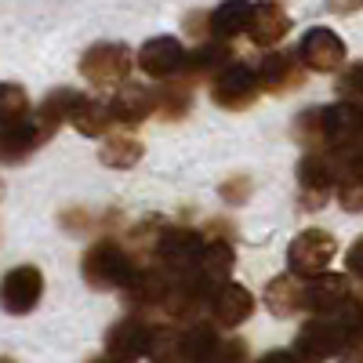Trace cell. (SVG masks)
Returning <instances> with one entry per match:
<instances>
[{"mask_svg": "<svg viewBox=\"0 0 363 363\" xmlns=\"http://www.w3.org/2000/svg\"><path fill=\"white\" fill-rule=\"evenodd\" d=\"M335 255H338V240L327 229H306V233H298L287 247V272L298 280L320 277V272H327V265L335 262Z\"/></svg>", "mask_w": 363, "mask_h": 363, "instance_id": "4", "label": "cell"}, {"mask_svg": "<svg viewBox=\"0 0 363 363\" xmlns=\"http://www.w3.org/2000/svg\"><path fill=\"white\" fill-rule=\"evenodd\" d=\"M149 330H153V323H145L142 316H120L106 330V356L116 359V363H138V359H145Z\"/></svg>", "mask_w": 363, "mask_h": 363, "instance_id": "14", "label": "cell"}, {"mask_svg": "<svg viewBox=\"0 0 363 363\" xmlns=\"http://www.w3.org/2000/svg\"><path fill=\"white\" fill-rule=\"evenodd\" d=\"M87 363H116V359H109V356H106V352H102V356H91V359H87Z\"/></svg>", "mask_w": 363, "mask_h": 363, "instance_id": "38", "label": "cell"}, {"mask_svg": "<svg viewBox=\"0 0 363 363\" xmlns=\"http://www.w3.org/2000/svg\"><path fill=\"white\" fill-rule=\"evenodd\" d=\"M69 124H73L80 135H87V138H102V135H109V131H113V116H109L106 99H99V95H80L77 106H73Z\"/></svg>", "mask_w": 363, "mask_h": 363, "instance_id": "24", "label": "cell"}, {"mask_svg": "<svg viewBox=\"0 0 363 363\" xmlns=\"http://www.w3.org/2000/svg\"><path fill=\"white\" fill-rule=\"evenodd\" d=\"M29 113H33V102H29L26 87L22 84H11V80L0 84V128L18 124V120H26Z\"/></svg>", "mask_w": 363, "mask_h": 363, "instance_id": "29", "label": "cell"}, {"mask_svg": "<svg viewBox=\"0 0 363 363\" xmlns=\"http://www.w3.org/2000/svg\"><path fill=\"white\" fill-rule=\"evenodd\" d=\"M149 363H178V327L174 323H157L149 330Z\"/></svg>", "mask_w": 363, "mask_h": 363, "instance_id": "30", "label": "cell"}, {"mask_svg": "<svg viewBox=\"0 0 363 363\" xmlns=\"http://www.w3.org/2000/svg\"><path fill=\"white\" fill-rule=\"evenodd\" d=\"M77 69L91 87H120V84L131 80L135 58H131L128 44H91L80 55Z\"/></svg>", "mask_w": 363, "mask_h": 363, "instance_id": "3", "label": "cell"}, {"mask_svg": "<svg viewBox=\"0 0 363 363\" xmlns=\"http://www.w3.org/2000/svg\"><path fill=\"white\" fill-rule=\"evenodd\" d=\"M106 106H109V116H113V128L131 131V128L145 124V120L153 116V91H149L145 84L128 80V84H120L113 91V99H106Z\"/></svg>", "mask_w": 363, "mask_h": 363, "instance_id": "16", "label": "cell"}, {"mask_svg": "<svg viewBox=\"0 0 363 363\" xmlns=\"http://www.w3.org/2000/svg\"><path fill=\"white\" fill-rule=\"evenodd\" d=\"M291 135L306 153H320V106L301 109L294 116V124H291Z\"/></svg>", "mask_w": 363, "mask_h": 363, "instance_id": "31", "label": "cell"}, {"mask_svg": "<svg viewBox=\"0 0 363 363\" xmlns=\"http://www.w3.org/2000/svg\"><path fill=\"white\" fill-rule=\"evenodd\" d=\"M218 327L211 320H196L178 327V363H218Z\"/></svg>", "mask_w": 363, "mask_h": 363, "instance_id": "18", "label": "cell"}, {"mask_svg": "<svg viewBox=\"0 0 363 363\" xmlns=\"http://www.w3.org/2000/svg\"><path fill=\"white\" fill-rule=\"evenodd\" d=\"M77 99H80V91H73V87H55L51 95L37 106V124H40L48 135H55L62 124H69Z\"/></svg>", "mask_w": 363, "mask_h": 363, "instance_id": "26", "label": "cell"}, {"mask_svg": "<svg viewBox=\"0 0 363 363\" xmlns=\"http://www.w3.org/2000/svg\"><path fill=\"white\" fill-rule=\"evenodd\" d=\"M203 313H207V320L215 323V327L233 330V327L247 323V320L255 316V294H251L244 284L225 280L222 287L211 291V298H207V309H203Z\"/></svg>", "mask_w": 363, "mask_h": 363, "instance_id": "12", "label": "cell"}, {"mask_svg": "<svg viewBox=\"0 0 363 363\" xmlns=\"http://www.w3.org/2000/svg\"><path fill=\"white\" fill-rule=\"evenodd\" d=\"M265 306H269L272 316H280V320L294 316V313L301 309V280L291 277V272L272 277V280L265 284Z\"/></svg>", "mask_w": 363, "mask_h": 363, "instance_id": "25", "label": "cell"}, {"mask_svg": "<svg viewBox=\"0 0 363 363\" xmlns=\"http://www.w3.org/2000/svg\"><path fill=\"white\" fill-rule=\"evenodd\" d=\"M258 84H262V95H291L306 84L309 69L301 66V58L294 48H280V51H265V58L258 62Z\"/></svg>", "mask_w": 363, "mask_h": 363, "instance_id": "8", "label": "cell"}, {"mask_svg": "<svg viewBox=\"0 0 363 363\" xmlns=\"http://www.w3.org/2000/svg\"><path fill=\"white\" fill-rule=\"evenodd\" d=\"M291 15L277 4V0H258L255 11H251V26H247V37L255 48H277L287 33H291Z\"/></svg>", "mask_w": 363, "mask_h": 363, "instance_id": "20", "label": "cell"}, {"mask_svg": "<svg viewBox=\"0 0 363 363\" xmlns=\"http://www.w3.org/2000/svg\"><path fill=\"white\" fill-rule=\"evenodd\" d=\"M291 352L301 363H327L335 356H345V342H342V330H338L335 316H313V320H306L298 327Z\"/></svg>", "mask_w": 363, "mask_h": 363, "instance_id": "6", "label": "cell"}, {"mask_svg": "<svg viewBox=\"0 0 363 363\" xmlns=\"http://www.w3.org/2000/svg\"><path fill=\"white\" fill-rule=\"evenodd\" d=\"M171 225H167V218H142V222H135V225H128V236H124V247L138 258V255H153V247L160 244V236L167 233Z\"/></svg>", "mask_w": 363, "mask_h": 363, "instance_id": "28", "label": "cell"}, {"mask_svg": "<svg viewBox=\"0 0 363 363\" xmlns=\"http://www.w3.org/2000/svg\"><path fill=\"white\" fill-rule=\"evenodd\" d=\"M298 207L301 211H320L327 207V200L335 196V167H330V160L323 153H306L298 160Z\"/></svg>", "mask_w": 363, "mask_h": 363, "instance_id": "9", "label": "cell"}, {"mask_svg": "<svg viewBox=\"0 0 363 363\" xmlns=\"http://www.w3.org/2000/svg\"><path fill=\"white\" fill-rule=\"evenodd\" d=\"M327 11H335V15H356V11H363V0H327Z\"/></svg>", "mask_w": 363, "mask_h": 363, "instance_id": "36", "label": "cell"}, {"mask_svg": "<svg viewBox=\"0 0 363 363\" xmlns=\"http://www.w3.org/2000/svg\"><path fill=\"white\" fill-rule=\"evenodd\" d=\"M51 135L37 124V116H26L11 128H0V164H22L37 153V149L48 142Z\"/></svg>", "mask_w": 363, "mask_h": 363, "instance_id": "17", "label": "cell"}, {"mask_svg": "<svg viewBox=\"0 0 363 363\" xmlns=\"http://www.w3.org/2000/svg\"><path fill=\"white\" fill-rule=\"evenodd\" d=\"M203 244H207L203 233L186 229V225H171L160 236V244L153 247V255H149V265H157L171 284L174 280H189V277H196Z\"/></svg>", "mask_w": 363, "mask_h": 363, "instance_id": "2", "label": "cell"}, {"mask_svg": "<svg viewBox=\"0 0 363 363\" xmlns=\"http://www.w3.org/2000/svg\"><path fill=\"white\" fill-rule=\"evenodd\" d=\"M262 99V84L255 66L247 62H229L215 80H211V102L225 113H244Z\"/></svg>", "mask_w": 363, "mask_h": 363, "instance_id": "5", "label": "cell"}, {"mask_svg": "<svg viewBox=\"0 0 363 363\" xmlns=\"http://www.w3.org/2000/svg\"><path fill=\"white\" fill-rule=\"evenodd\" d=\"M352 363H363V352H359V359H352Z\"/></svg>", "mask_w": 363, "mask_h": 363, "instance_id": "40", "label": "cell"}, {"mask_svg": "<svg viewBox=\"0 0 363 363\" xmlns=\"http://www.w3.org/2000/svg\"><path fill=\"white\" fill-rule=\"evenodd\" d=\"M171 280L164 277V272L157 265H138V272L131 277V284L120 291V298H124V306L131 309V316H145L164 306V294H167Z\"/></svg>", "mask_w": 363, "mask_h": 363, "instance_id": "15", "label": "cell"}, {"mask_svg": "<svg viewBox=\"0 0 363 363\" xmlns=\"http://www.w3.org/2000/svg\"><path fill=\"white\" fill-rule=\"evenodd\" d=\"M153 91V116L160 120H182V116H189L193 109V84L186 77H171V80H160L149 87Z\"/></svg>", "mask_w": 363, "mask_h": 363, "instance_id": "22", "label": "cell"}, {"mask_svg": "<svg viewBox=\"0 0 363 363\" xmlns=\"http://www.w3.org/2000/svg\"><path fill=\"white\" fill-rule=\"evenodd\" d=\"M142 153H145V145H142V138H138L135 131L113 128L109 135H102L99 160H102L106 167H113V171H128V167H135V164L142 160Z\"/></svg>", "mask_w": 363, "mask_h": 363, "instance_id": "23", "label": "cell"}, {"mask_svg": "<svg viewBox=\"0 0 363 363\" xmlns=\"http://www.w3.org/2000/svg\"><path fill=\"white\" fill-rule=\"evenodd\" d=\"M186 55H189V48L178 37H153V40H145L142 51L135 55V66L153 84H160V80H171V77H178L182 69H186Z\"/></svg>", "mask_w": 363, "mask_h": 363, "instance_id": "11", "label": "cell"}, {"mask_svg": "<svg viewBox=\"0 0 363 363\" xmlns=\"http://www.w3.org/2000/svg\"><path fill=\"white\" fill-rule=\"evenodd\" d=\"M255 363H301L291 349H272V352H265V356H258Z\"/></svg>", "mask_w": 363, "mask_h": 363, "instance_id": "37", "label": "cell"}, {"mask_svg": "<svg viewBox=\"0 0 363 363\" xmlns=\"http://www.w3.org/2000/svg\"><path fill=\"white\" fill-rule=\"evenodd\" d=\"M345 277H352V280L363 284V236H356L352 247L345 251Z\"/></svg>", "mask_w": 363, "mask_h": 363, "instance_id": "35", "label": "cell"}, {"mask_svg": "<svg viewBox=\"0 0 363 363\" xmlns=\"http://www.w3.org/2000/svg\"><path fill=\"white\" fill-rule=\"evenodd\" d=\"M352 294V284L345 272H320V277H309L301 284V309H309L313 316H330L338 313Z\"/></svg>", "mask_w": 363, "mask_h": 363, "instance_id": "13", "label": "cell"}, {"mask_svg": "<svg viewBox=\"0 0 363 363\" xmlns=\"http://www.w3.org/2000/svg\"><path fill=\"white\" fill-rule=\"evenodd\" d=\"M342 330V342H345V356L342 359H352V352H363V294H349V301L338 309V313H330Z\"/></svg>", "mask_w": 363, "mask_h": 363, "instance_id": "27", "label": "cell"}, {"mask_svg": "<svg viewBox=\"0 0 363 363\" xmlns=\"http://www.w3.org/2000/svg\"><path fill=\"white\" fill-rule=\"evenodd\" d=\"M335 200H338L342 211H349V215H363V178L335 186Z\"/></svg>", "mask_w": 363, "mask_h": 363, "instance_id": "34", "label": "cell"}, {"mask_svg": "<svg viewBox=\"0 0 363 363\" xmlns=\"http://www.w3.org/2000/svg\"><path fill=\"white\" fill-rule=\"evenodd\" d=\"M251 189H255L251 174H229L222 186H218V196H222L225 203H247V200H251Z\"/></svg>", "mask_w": 363, "mask_h": 363, "instance_id": "33", "label": "cell"}, {"mask_svg": "<svg viewBox=\"0 0 363 363\" xmlns=\"http://www.w3.org/2000/svg\"><path fill=\"white\" fill-rule=\"evenodd\" d=\"M229 62H233V48H229V44H222V40H200L196 48H189L186 69H182L178 77H186L193 87L203 84V80L211 84Z\"/></svg>", "mask_w": 363, "mask_h": 363, "instance_id": "19", "label": "cell"}, {"mask_svg": "<svg viewBox=\"0 0 363 363\" xmlns=\"http://www.w3.org/2000/svg\"><path fill=\"white\" fill-rule=\"evenodd\" d=\"M251 11H255V0H222L215 11H207V33L211 40H236L247 33L251 26Z\"/></svg>", "mask_w": 363, "mask_h": 363, "instance_id": "21", "label": "cell"}, {"mask_svg": "<svg viewBox=\"0 0 363 363\" xmlns=\"http://www.w3.org/2000/svg\"><path fill=\"white\" fill-rule=\"evenodd\" d=\"M335 95H338V102H349V106H359V109H363V58L338 73Z\"/></svg>", "mask_w": 363, "mask_h": 363, "instance_id": "32", "label": "cell"}, {"mask_svg": "<svg viewBox=\"0 0 363 363\" xmlns=\"http://www.w3.org/2000/svg\"><path fill=\"white\" fill-rule=\"evenodd\" d=\"M294 51L309 73H338L345 66V40L327 26H313Z\"/></svg>", "mask_w": 363, "mask_h": 363, "instance_id": "10", "label": "cell"}, {"mask_svg": "<svg viewBox=\"0 0 363 363\" xmlns=\"http://www.w3.org/2000/svg\"><path fill=\"white\" fill-rule=\"evenodd\" d=\"M138 258L120 240H95L80 258V277L91 291H124L138 272Z\"/></svg>", "mask_w": 363, "mask_h": 363, "instance_id": "1", "label": "cell"}, {"mask_svg": "<svg viewBox=\"0 0 363 363\" xmlns=\"http://www.w3.org/2000/svg\"><path fill=\"white\" fill-rule=\"evenodd\" d=\"M44 298V272L37 265H15L0 277V309L11 316H26Z\"/></svg>", "mask_w": 363, "mask_h": 363, "instance_id": "7", "label": "cell"}, {"mask_svg": "<svg viewBox=\"0 0 363 363\" xmlns=\"http://www.w3.org/2000/svg\"><path fill=\"white\" fill-rule=\"evenodd\" d=\"M0 363H15V359H8V356H0Z\"/></svg>", "mask_w": 363, "mask_h": 363, "instance_id": "39", "label": "cell"}]
</instances>
